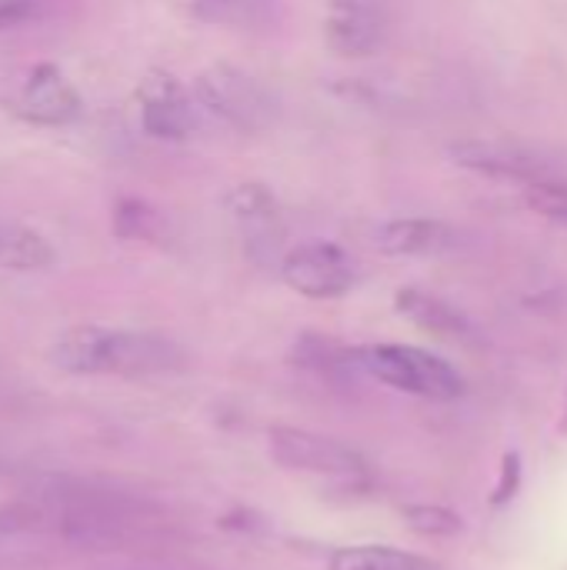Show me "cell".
<instances>
[{"instance_id":"obj_1","label":"cell","mask_w":567,"mask_h":570,"mask_svg":"<svg viewBox=\"0 0 567 570\" xmlns=\"http://www.w3.org/2000/svg\"><path fill=\"white\" fill-rule=\"evenodd\" d=\"M50 361L77 377H150L180 371L187 357L180 344L154 331L80 324L53 341Z\"/></svg>"},{"instance_id":"obj_2","label":"cell","mask_w":567,"mask_h":570,"mask_svg":"<svg viewBox=\"0 0 567 570\" xmlns=\"http://www.w3.org/2000/svg\"><path fill=\"white\" fill-rule=\"evenodd\" d=\"M358 367L374 381L424 401H454L465 394V377L444 357L411 344L358 347Z\"/></svg>"},{"instance_id":"obj_3","label":"cell","mask_w":567,"mask_h":570,"mask_svg":"<svg viewBox=\"0 0 567 570\" xmlns=\"http://www.w3.org/2000/svg\"><path fill=\"white\" fill-rule=\"evenodd\" d=\"M194 100L211 117L224 120L241 134H257L274 124L277 104L271 90L241 67L211 63L194 77Z\"/></svg>"},{"instance_id":"obj_4","label":"cell","mask_w":567,"mask_h":570,"mask_svg":"<svg viewBox=\"0 0 567 570\" xmlns=\"http://www.w3.org/2000/svg\"><path fill=\"white\" fill-rule=\"evenodd\" d=\"M0 104L10 117L33 127H67L84 114L80 90L57 63H30L17 70L3 83Z\"/></svg>"},{"instance_id":"obj_5","label":"cell","mask_w":567,"mask_h":570,"mask_svg":"<svg viewBox=\"0 0 567 570\" xmlns=\"http://www.w3.org/2000/svg\"><path fill=\"white\" fill-rule=\"evenodd\" d=\"M267 448H271V458L284 471H297V474L354 481V478H364V471H368L364 458L354 448H348L334 438L304 431V428H271Z\"/></svg>"},{"instance_id":"obj_6","label":"cell","mask_w":567,"mask_h":570,"mask_svg":"<svg viewBox=\"0 0 567 570\" xmlns=\"http://www.w3.org/2000/svg\"><path fill=\"white\" fill-rule=\"evenodd\" d=\"M224 207L254 261L284 257L281 250H284V237H287V220H284L281 200L264 184H257V180L234 184L224 197Z\"/></svg>"},{"instance_id":"obj_7","label":"cell","mask_w":567,"mask_h":570,"mask_svg":"<svg viewBox=\"0 0 567 570\" xmlns=\"http://www.w3.org/2000/svg\"><path fill=\"white\" fill-rule=\"evenodd\" d=\"M281 277L307 301H334L354 287V264L331 240H304L284 250Z\"/></svg>"},{"instance_id":"obj_8","label":"cell","mask_w":567,"mask_h":570,"mask_svg":"<svg viewBox=\"0 0 567 570\" xmlns=\"http://www.w3.org/2000/svg\"><path fill=\"white\" fill-rule=\"evenodd\" d=\"M137 114L147 137L164 144H180L197 127L194 94L167 70H150L137 83Z\"/></svg>"},{"instance_id":"obj_9","label":"cell","mask_w":567,"mask_h":570,"mask_svg":"<svg viewBox=\"0 0 567 570\" xmlns=\"http://www.w3.org/2000/svg\"><path fill=\"white\" fill-rule=\"evenodd\" d=\"M448 157L471 174H481L488 180H505V184H538L545 177H555L561 167L545 160L538 150L511 140H458L448 147Z\"/></svg>"},{"instance_id":"obj_10","label":"cell","mask_w":567,"mask_h":570,"mask_svg":"<svg viewBox=\"0 0 567 570\" xmlns=\"http://www.w3.org/2000/svg\"><path fill=\"white\" fill-rule=\"evenodd\" d=\"M391 37V13L378 0H331L324 40L341 57H371Z\"/></svg>"},{"instance_id":"obj_11","label":"cell","mask_w":567,"mask_h":570,"mask_svg":"<svg viewBox=\"0 0 567 570\" xmlns=\"http://www.w3.org/2000/svg\"><path fill=\"white\" fill-rule=\"evenodd\" d=\"M374 247L388 257H434L458 247V230L434 217H398L374 230Z\"/></svg>"},{"instance_id":"obj_12","label":"cell","mask_w":567,"mask_h":570,"mask_svg":"<svg viewBox=\"0 0 567 570\" xmlns=\"http://www.w3.org/2000/svg\"><path fill=\"white\" fill-rule=\"evenodd\" d=\"M394 307L411 321L418 324L421 331L428 334H438V337H448V341H465L471 337V324L468 317L448 304L444 297L431 294V291H421V287H401L394 294Z\"/></svg>"},{"instance_id":"obj_13","label":"cell","mask_w":567,"mask_h":570,"mask_svg":"<svg viewBox=\"0 0 567 570\" xmlns=\"http://www.w3.org/2000/svg\"><path fill=\"white\" fill-rule=\"evenodd\" d=\"M53 261L57 254L43 234L30 230L27 224L0 217V271L33 274V271H47Z\"/></svg>"},{"instance_id":"obj_14","label":"cell","mask_w":567,"mask_h":570,"mask_svg":"<svg viewBox=\"0 0 567 570\" xmlns=\"http://www.w3.org/2000/svg\"><path fill=\"white\" fill-rule=\"evenodd\" d=\"M331 570H444L438 561L408 554L388 544H358V548H338L331 554Z\"/></svg>"},{"instance_id":"obj_15","label":"cell","mask_w":567,"mask_h":570,"mask_svg":"<svg viewBox=\"0 0 567 570\" xmlns=\"http://www.w3.org/2000/svg\"><path fill=\"white\" fill-rule=\"evenodd\" d=\"M190 17L217 27H264L271 0H190Z\"/></svg>"},{"instance_id":"obj_16","label":"cell","mask_w":567,"mask_h":570,"mask_svg":"<svg viewBox=\"0 0 567 570\" xmlns=\"http://www.w3.org/2000/svg\"><path fill=\"white\" fill-rule=\"evenodd\" d=\"M164 230V217L137 200V197H120L117 207H114V234L120 240H157Z\"/></svg>"},{"instance_id":"obj_17","label":"cell","mask_w":567,"mask_h":570,"mask_svg":"<svg viewBox=\"0 0 567 570\" xmlns=\"http://www.w3.org/2000/svg\"><path fill=\"white\" fill-rule=\"evenodd\" d=\"M525 190V204L531 214L551 220V224H565L567 227V174L558 170L555 177H545L538 184L521 187Z\"/></svg>"},{"instance_id":"obj_18","label":"cell","mask_w":567,"mask_h":570,"mask_svg":"<svg viewBox=\"0 0 567 570\" xmlns=\"http://www.w3.org/2000/svg\"><path fill=\"white\" fill-rule=\"evenodd\" d=\"M401 514H404V524L421 538H454L465 531L461 518L438 504H408Z\"/></svg>"},{"instance_id":"obj_19","label":"cell","mask_w":567,"mask_h":570,"mask_svg":"<svg viewBox=\"0 0 567 570\" xmlns=\"http://www.w3.org/2000/svg\"><path fill=\"white\" fill-rule=\"evenodd\" d=\"M37 13L33 0H0V30L7 27H20Z\"/></svg>"},{"instance_id":"obj_20","label":"cell","mask_w":567,"mask_h":570,"mask_svg":"<svg viewBox=\"0 0 567 570\" xmlns=\"http://www.w3.org/2000/svg\"><path fill=\"white\" fill-rule=\"evenodd\" d=\"M518 478H521V461H518V454H508L505 468H501V484L495 488V504H505L508 498H515Z\"/></svg>"},{"instance_id":"obj_21","label":"cell","mask_w":567,"mask_h":570,"mask_svg":"<svg viewBox=\"0 0 567 570\" xmlns=\"http://www.w3.org/2000/svg\"><path fill=\"white\" fill-rule=\"evenodd\" d=\"M561 431L567 434V404H565V421H561Z\"/></svg>"}]
</instances>
